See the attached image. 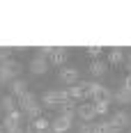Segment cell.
I'll use <instances>...</instances> for the list:
<instances>
[{
	"instance_id": "cell-14",
	"label": "cell",
	"mask_w": 131,
	"mask_h": 133,
	"mask_svg": "<svg viewBox=\"0 0 131 133\" xmlns=\"http://www.w3.org/2000/svg\"><path fill=\"white\" fill-rule=\"evenodd\" d=\"M9 87H12V96H14V99L28 92V85H26V80H21V78L12 80V85H9Z\"/></svg>"
},
{
	"instance_id": "cell-9",
	"label": "cell",
	"mask_w": 131,
	"mask_h": 133,
	"mask_svg": "<svg viewBox=\"0 0 131 133\" xmlns=\"http://www.w3.org/2000/svg\"><path fill=\"white\" fill-rule=\"evenodd\" d=\"M76 115H78L83 122H92L94 117H97V112H94V106H92V103H80V106L76 108Z\"/></svg>"
},
{
	"instance_id": "cell-15",
	"label": "cell",
	"mask_w": 131,
	"mask_h": 133,
	"mask_svg": "<svg viewBox=\"0 0 131 133\" xmlns=\"http://www.w3.org/2000/svg\"><path fill=\"white\" fill-rule=\"evenodd\" d=\"M30 126H32V129H35L37 133H41V131H48V129H51V122H48V119H44V117H37V119H32V122H30Z\"/></svg>"
},
{
	"instance_id": "cell-21",
	"label": "cell",
	"mask_w": 131,
	"mask_h": 133,
	"mask_svg": "<svg viewBox=\"0 0 131 133\" xmlns=\"http://www.w3.org/2000/svg\"><path fill=\"white\" fill-rule=\"evenodd\" d=\"M94 106V112L97 115H106L108 112V101H97V103H92Z\"/></svg>"
},
{
	"instance_id": "cell-24",
	"label": "cell",
	"mask_w": 131,
	"mask_h": 133,
	"mask_svg": "<svg viewBox=\"0 0 131 133\" xmlns=\"http://www.w3.org/2000/svg\"><path fill=\"white\" fill-rule=\"evenodd\" d=\"M88 53H90V57H99L101 55V46H90Z\"/></svg>"
},
{
	"instance_id": "cell-13",
	"label": "cell",
	"mask_w": 131,
	"mask_h": 133,
	"mask_svg": "<svg viewBox=\"0 0 131 133\" xmlns=\"http://www.w3.org/2000/svg\"><path fill=\"white\" fill-rule=\"evenodd\" d=\"M76 108H78V106H76V101H71V99H69V101H65V103L60 106V115L71 119V117L76 115Z\"/></svg>"
},
{
	"instance_id": "cell-2",
	"label": "cell",
	"mask_w": 131,
	"mask_h": 133,
	"mask_svg": "<svg viewBox=\"0 0 131 133\" xmlns=\"http://www.w3.org/2000/svg\"><path fill=\"white\" fill-rule=\"evenodd\" d=\"M88 99H92V103H97V101H113V94L108 87H104L101 83H90V92H88Z\"/></svg>"
},
{
	"instance_id": "cell-22",
	"label": "cell",
	"mask_w": 131,
	"mask_h": 133,
	"mask_svg": "<svg viewBox=\"0 0 131 133\" xmlns=\"http://www.w3.org/2000/svg\"><path fill=\"white\" fill-rule=\"evenodd\" d=\"M76 131H78V133H92V131H94V122H83Z\"/></svg>"
},
{
	"instance_id": "cell-29",
	"label": "cell",
	"mask_w": 131,
	"mask_h": 133,
	"mask_svg": "<svg viewBox=\"0 0 131 133\" xmlns=\"http://www.w3.org/2000/svg\"><path fill=\"white\" fill-rule=\"evenodd\" d=\"M41 133H53V131H51V129H48V131H41Z\"/></svg>"
},
{
	"instance_id": "cell-16",
	"label": "cell",
	"mask_w": 131,
	"mask_h": 133,
	"mask_svg": "<svg viewBox=\"0 0 131 133\" xmlns=\"http://www.w3.org/2000/svg\"><path fill=\"white\" fill-rule=\"evenodd\" d=\"M106 71H108V66H106L104 62H92V64H90V74H92V76H97V78L106 76Z\"/></svg>"
},
{
	"instance_id": "cell-10",
	"label": "cell",
	"mask_w": 131,
	"mask_h": 133,
	"mask_svg": "<svg viewBox=\"0 0 131 133\" xmlns=\"http://www.w3.org/2000/svg\"><path fill=\"white\" fill-rule=\"evenodd\" d=\"M35 103H37V96H35L32 92H26V94L18 96V110H21V112H26L28 108H32Z\"/></svg>"
},
{
	"instance_id": "cell-17",
	"label": "cell",
	"mask_w": 131,
	"mask_h": 133,
	"mask_svg": "<svg viewBox=\"0 0 131 133\" xmlns=\"http://www.w3.org/2000/svg\"><path fill=\"white\" fill-rule=\"evenodd\" d=\"M2 108H5L7 112H14V110H18V106H16V99H14L12 94H5V96H2Z\"/></svg>"
},
{
	"instance_id": "cell-27",
	"label": "cell",
	"mask_w": 131,
	"mask_h": 133,
	"mask_svg": "<svg viewBox=\"0 0 131 133\" xmlns=\"http://www.w3.org/2000/svg\"><path fill=\"white\" fill-rule=\"evenodd\" d=\"M5 133H26L23 129H9V131H5Z\"/></svg>"
},
{
	"instance_id": "cell-23",
	"label": "cell",
	"mask_w": 131,
	"mask_h": 133,
	"mask_svg": "<svg viewBox=\"0 0 131 133\" xmlns=\"http://www.w3.org/2000/svg\"><path fill=\"white\" fill-rule=\"evenodd\" d=\"M9 55H12L9 48H0V66L5 64V60H9Z\"/></svg>"
},
{
	"instance_id": "cell-26",
	"label": "cell",
	"mask_w": 131,
	"mask_h": 133,
	"mask_svg": "<svg viewBox=\"0 0 131 133\" xmlns=\"http://www.w3.org/2000/svg\"><path fill=\"white\" fill-rule=\"evenodd\" d=\"M39 55H41V57H46V55H53V48H48V46H41V48H39Z\"/></svg>"
},
{
	"instance_id": "cell-11",
	"label": "cell",
	"mask_w": 131,
	"mask_h": 133,
	"mask_svg": "<svg viewBox=\"0 0 131 133\" xmlns=\"http://www.w3.org/2000/svg\"><path fill=\"white\" fill-rule=\"evenodd\" d=\"M67 55H69V51L67 48H53V55H51V60H48V64H55V66H60L62 62H67Z\"/></svg>"
},
{
	"instance_id": "cell-12",
	"label": "cell",
	"mask_w": 131,
	"mask_h": 133,
	"mask_svg": "<svg viewBox=\"0 0 131 133\" xmlns=\"http://www.w3.org/2000/svg\"><path fill=\"white\" fill-rule=\"evenodd\" d=\"M60 80L67 83V85H76V80H78V71H76V69H62V71H60Z\"/></svg>"
},
{
	"instance_id": "cell-7",
	"label": "cell",
	"mask_w": 131,
	"mask_h": 133,
	"mask_svg": "<svg viewBox=\"0 0 131 133\" xmlns=\"http://www.w3.org/2000/svg\"><path fill=\"white\" fill-rule=\"evenodd\" d=\"M46 71H48V60H46V57H41V55H37V57L30 62V74L41 76V74H46Z\"/></svg>"
},
{
	"instance_id": "cell-6",
	"label": "cell",
	"mask_w": 131,
	"mask_h": 133,
	"mask_svg": "<svg viewBox=\"0 0 131 133\" xmlns=\"http://www.w3.org/2000/svg\"><path fill=\"white\" fill-rule=\"evenodd\" d=\"M69 129H71V119H69V117L58 115V117L51 122V131H53V133H67Z\"/></svg>"
},
{
	"instance_id": "cell-25",
	"label": "cell",
	"mask_w": 131,
	"mask_h": 133,
	"mask_svg": "<svg viewBox=\"0 0 131 133\" xmlns=\"http://www.w3.org/2000/svg\"><path fill=\"white\" fill-rule=\"evenodd\" d=\"M122 90H127V92H131V74L124 78V83H122Z\"/></svg>"
},
{
	"instance_id": "cell-19",
	"label": "cell",
	"mask_w": 131,
	"mask_h": 133,
	"mask_svg": "<svg viewBox=\"0 0 131 133\" xmlns=\"http://www.w3.org/2000/svg\"><path fill=\"white\" fill-rule=\"evenodd\" d=\"M120 62H124V51L122 48H113L110 51V64H120Z\"/></svg>"
},
{
	"instance_id": "cell-28",
	"label": "cell",
	"mask_w": 131,
	"mask_h": 133,
	"mask_svg": "<svg viewBox=\"0 0 131 133\" xmlns=\"http://www.w3.org/2000/svg\"><path fill=\"white\" fill-rule=\"evenodd\" d=\"M127 66H129V71H131V57H129V60H127Z\"/></svg>"
},
{
	"instance_id": "cell-8",
	"label": "cell",
	"mask_w": 131,
	"mask_h": 133,
	"mask_svg": "<svg viewBox=\"0 0 131 133\" xmlns=\"http://www.w3.org/2000/svg\"><path fill=\"white\" fill-rule=\"evenodd\" d=\"M110 124H113V126H117V129H129V126H131V117H129V112H124V110L115 112V115L110 117Z\"/></svg>"
},
{
	"instance_id": "cell-5",
	"label": "cell",
	"mask_w": 131,
	"mask_h": 133,
	"mask_svg": "<svg viewBox=\"0 0 131 133\" xmlns=\"http://www.w3.org/2000/svg\"><path fill=\"white\" fill-rule=\"evenodd\" d=\"M23 112L21 110H14V112H7V117L2 122V129L5 131H9V129H21V122H23Z\"/></svg>"
},
{
	"instance_id": "cell-18",
	"label": "cell",
	"mask_w": 131,
	"mask_h": 133,
	"mask_svg": "<svg viewBox=\"0 0 131 133\" xmlns=\"http://www.w3.org/2000/svg\"><path fill=\"white\" fill-rule=\"evenodd\" d=\"M113 99H115L117 103H122V106H127V103H131V92H127V90H117V92L113 94Z\"/></svg>"
},
{
	"instance_id": "cell-3",
	"label": "cell",
	"mask_w": 131,
	"mask_h": 133,
	"mask_svg": "<svg viewBox=\"0 0 131 133\" xmlns=\"http://www.w3.org/2000/svg\"><path fill=\"white\" fill-rule=\"evenodd\" d=\"M44 106H62L65 101H69L67 96V90H48V92L41 96Z\"/></svg>"
},
{
	"instance_id": "cell-1",
	"label": "cell",
	"mask_w": 131,
	"mask_h": 133,
	"mask_svg": "<svg viewBox=\"0 0 131 133\" xmlns=\"http://www.w3.org/2000/svg\"><path fill=\"white\" fill-rule=\"evenodd\" d=\"M21 74V64L14 60H5V64L0 66V85H12V80L18 78Z\"/></svg>"
},
{
	"instance_id": "cell-30",
	"label": "cell",
	"mask_w": 131,
	"mask_h": 133,
	"mask_svg": "<svg viewBox=\"0 0 131 133\" xmlns=\"http://www.w3.org/2000/svg\"><path fill=\"white\" fill-rule=\"evenodd\" d=\"M0 133H5V129H2V126H0Z\"/></svg>"
},
{
	"instance_id": "cell-20",
	"label": "cell",
	"mask_w": 131,
	"mask_h": 133,
	"mask_svg": "<svg viewBox=\"0 0 131 133\" xmlns=\"http://www.w3.org/2000/svg\"><path fill=\"white\" fill-rule=\"evenodd\" d=\"M23 115H26V117H30V119H37V117H41V106H39V103H35L32 108H28Z\"/></svg>"
},
{
	"instance_id": "cell-4",
	"label": "cell",
	"mask_w": 131,
	"mask_h": 133,
	"mask_svg": "<svg viewBox=\"0 0 131 133\" xmlns=\"http://www.w3.org/2000/svg\"><path fill=\"white\" fill-rule=\"evenodd\" d=\"M88 92H90V83H76V85H71V87L67 90V96H69L71 101H76V99H88Z\"/></svg>"
}]
</instances>
